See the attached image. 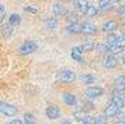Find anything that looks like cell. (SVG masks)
I'll use <instances>...</instances> for the list:
<instances>
[{"instance_id":"1","label":"cell","mask_w":125,"mask_h":124,"mask_svg":"<svg viewBox=\"0 0 125 124\" xmlns=\"http://www.w3.org/2000/svg\"><path fill=\"white\" fill-rule=\"evenodd\" d=\"M58 79L63 83H73L77 79V74L72 69H61L58 72Z\"/></svg>"},{"instance_id":"2","label":"cell","mask_w":125,"mask_h":124,"mask_svg":"<svg viewBox=\"0 0 125 124\" xmlns=\"http://www.w3.org/2000/svg\"><path fill=\"white\" fill-rule=\"evenodd\" d=\"M37 47H39V46H37L36 41L28 40V41H25L23 44H21V46H19L18 52L21 55H29V54H32V52L37 51Z\"/></svg>"},{"instance_id":"3","label":"cell","mask_w":125,"mask_h":124,"mask_svg":"<svg viewBox=\"0 0 125 124\" xmlns=\"http://www.w3.org/2000/svg\"><path fill=\"white\" fill-rule=\"evenodd\" d=\"M0 112L4 114V116L7 117H11V116H15L17 114V108L12 105H10V103H6V102H1L0 101Z\"/></svg>"},{"instance_id":"4","label":"cell","mask_w":125,"mask_h":124,"mask_svg":"<svg viewBox=\"0 0 125 124\" xmlns=\"http://www.w3.org/2000/svg\"><path fill=\"white\" fill-rule=\"evenodd\" d=\"M45 116L50 120H56L61 117V109L56 105H48L47 109H45Z\"/></svg>"},{"instance_id":"5","label":"cell","mask_w":125,"mask_h":124,"mask_svg":"<svg viewBox=\"0 0 125 124\" xmlns=\"http://www.w3.org/2000/svg\"><path fill=\"white\" fill-rule=\"evenodd\" d=\"M85 95L88 97V98H98L100 95H103V90L100 87H88L85 90Z\"/></svg>"},{"instance_id":"6","label":"cell","mask_w":125,"mask_h":124,"mask_svg":"<svg viewBox=\"0 0 125 124\" xmlns=\"http://www.w3.org/2000/svg\"><path fill=\"white\" fill-rule=\"evenodd\" d=\"M96 32V26L91 22H84V24H81V33H84V35H94Z\"/></svg>"},{"instance_id":"7","label":"cell","mask_w":125,"mask_h":124,"mask_svg":"<svg viewBox=\"0 0 125 124\" xmlns=\"http://www.w3.org/2000/svg\"><path fill=\"white\" fill-rule=\"evenodd\" d=\"M111 99H113V103L117 106L120 110L124 108V98H122V95L120 94V92L114 91V92H113V97H111Z\"/></svg>"},{"instance_id":"8","label":"cell","mask_w":125,"mask_h":124,"mask_svg":"<svg viewBox=\"0 0 125 124\" xmlns=\"http://www.w3.org/2000/svg\"><path fill=\"white\" fill-rule=\"evenodd\" d=\"M118 29V24L115 21H107L103 24V32H107V33H113L114 30Z\"/></svg>"},{"instance_id":"9","label":"cell","mask_w":125,"mask_h":124,"mask_svg":"<svg viewBox=\"0 0 125 124\" xmlns=\"http://www.w3.org/2000/svg\"><path fill=\"white\" fill-rule=\"evenodd\" d=\"M63 102L66 103L67 106H74L77 103V98H76V95L72 94V92H65V94H63Z\"/></svg>"},{"instance_id":"10","label":"cell","mask_w":125,"mask_h":124,"mask_svg":"<svg viewBox=\"0 0 125 124\" xmlns=\"http://www.w3.org/2000/svg\"><path fill=\"white\" fill-rule=\"evenodd\" d=\"M103 65H104V68H107V69H113V68L117 66V58H115L114 55H107L106 58H104Z\"/></svg>"},{"instance_id":"11","label":"cell","mask_w":125,"mask_h":124,"mask_svg":"<svg viewBox=\"0 0 125 124\" xmlns=\"http://www.w3.org/2000/svg\"><path fill=\"white\" fill-rule=\"evenodd\" d=\"M52 12H54V15H56V17H62V15L66 14L67 11H66V7H65L63 4L56 3V4H54V7H52Z\"/></svg>"},{"instance_id":"12","label":"cell","mask_w":125,"mask_h":124,"mask_svg":"<svg viewBox=\"0 0 125 124\" xmlns=\"http://www.w3.org/2000/svg\"><path fill=\"white\" fill-rule=\"evenodd\" d=\"M118 113H120V109H118V108L114 105V103H110V105H109L106 109H104V116H107V117L117 116Z\"/></svg>"},{"instance_id":"13","label":"cell","mask_w":125,"mask_h":124,"mask_svg":"<svg viewBox=\"0 0 125 124\" xmlns=\"http://www.w3.org/2000/svg\"><path fill=\"white\" fill-rule=\"evenodd\" d=\"M66 30L70 35H78V33H81V24H78V22H72L66 28Z\"/></svg>"},{"instance_id":"14","label":"cell","mask_w":125,"mask_h":124,"mask_svg":"<svg viewBox=\"0 0 125 124\" xmlns=\"http://www.w3.org/2000/svg\"><path fill=\"white\" fill-rule=\"evenodd\" d=\"M19 24H21V15L17 14V12H12V14L10 15V18H8V25L15 28V26H18Z\"/></svg>"},{"instance_id":"15","label":"cell","mask_w":125,"mask_h":124,"mask_svg":"<svg viewBox=\"0 0 125 124\" xmlns=\"http://www.w3.org/2000/svg\"><path fill=\"white\" fill-rule=\"evenodd\" d=\"M44 25H45L47 29H56V28H58V21H56L55 17H47Z\"/></svg>"},{"instance_id":"16","label":"cell","mask_w":125,"mask_h":124,"mask_svg":"<svg viewBox=\"0 0 125 124\" xmlns=\"http://www.w3.org/2000/svg\"><path fill=\"white\" fill-rule=\"evenodd\" d=\"M81 50H80V47H73L72 48V52H70V55H72V58L74 59V61H77V62H80V63H83V58H81Z\"/></svg>"},{"instance_id":"17","label":"cell","mask_w":125,"mask_h":124,"mask_svg":"<svg viewBox=\"0 0 125 124\" xmlns=\"http://www.w3.org/2000/svg\"><path fill=\"white\" fill-rule=\"evenodd\" d=\"M115 88H117V91L125 90V76H118L115 79Z\"/></svg>"},{"instance_id":"18","label":"cell","mask_w":125,"mask_h":124,"mask_svg":"<svg viewBox=\"0 0 125 124\" xmlns=\"http://www.w3.org/2000/svg\"><path fill=\"white\" fill-rule=\"evenodd\" d=\"M11 33H12V26H10V25L1 26V35H3L4 39H8V37L11 36Z\"/></svg>"},{"instance_id":"19","label":"cell","mask_w":125,"mask_h":124,"mask_svg":"<svg viewBox=\"0 0 125 124\" xmlns=\"http://www.w3.org/2000/svg\"><path fill=\"white\" fill-rule=\"evenodd\" d=\"M81 80L84 81V84H92L95 81V76L91 74V73H85V74L81 76Z\"/></svg>"},{"instance_id":"20","label":"cell","mask_w":125,"mask_h":124,"mask_svg":"<svg viewBox=\"0 0 125 124\" xmlns=\"http://www.w3.org/2000/svg\"><path fill=\"white\" fill-rule=\"evenodd\" d=\"M84 14L87 15V17H94V15L98 14V7H95V6H91V4H89L88 7H87V10H85Z\"/></svg>"},{"instance_id":"21","label":"cell","mask_w":125,"mask_h":124,"mask_svg":"<svg viewBox=\"0 0 125 124\" xmlns=\"http://www.w3.org/2000/svg\"><path fill=\"white\" fill-rule=\"evenodd\" d=\"M78 47H80L81 52H88V51H92L96 46L92 43H87V44H83V46H78Z\"/></svg>"},{"instance_id":"22","label":"cell","mask_w":125,"mask_h":124,"mask_svg":"<svg viewBox=\"0 0 125 124\" xmlns=\"http://www.w3.org/2000/svg\"><path fill=\"white\" fill-rule=\"evenodd\" d=\"M89 6L88 0H77V7L80 11H83V12H85V10H87V7Z\"/></svg>"},{"instance_id":"23","label":"cell","mask_w":125,"mask_h":124,"mask_svg":"<svg viewBox=\"0 0 125 124\" xmlns=\"http://www.w3.org/2000/svg\"><path fill=\"white\" fill-rule=\"evenodd\" d=\"M117 35H114V33H110L109 36H107V39H106V44L107 46H114L115 44V41H117Z\"/></svg>"},{"instance_id":"24","label":"cell","mask_w":125,"mask_h":124,"mask_svg":"<svg viewBox=\"0 0 125 124\" xmlns=\"http://www.w3.org/2000/svg\"><path fill=\"white\" fill-rule=\"evenodd\" d=\"M107 123V117L104 114H100V116L95 117V120L92 121V124H106Z\"/></svg>"},{"instance_id":"25","label":"cell","mask_w":125,"mask_h":124,"mask_svg":"<svg viewBox=\"0 0 125 124\" xmlns=\"http://www.w3.org/2000/svg\"><path fill=\"white\" fill-rule=\"evenodd\" d=\"M98 50H99L100 54H107V52H110V46H107V44H99V46H96Z\"/></svg>"},{"instance_id":"26","label":"cell","mask_w":125,"mask_h":124,"mask_svg":"<svg viewBox=\"0 0 125 124\" xmlns=\"http://www.w3.org/2000/svg\"><path fill=\"white\" fill-rule=\"evenodd\" d=\"M25 124H36V119L32 113H26L25 114Z\"/></svg>"},{"instance_id":"27","label":"cell","mask_w":125,"mask_h":124,"mask_svg":"<svg viewBox=\"0 0 125 124\" xmlns=\"http://www.w3.org/2000/svg\"><path fill=\"white\" fill-rule=\"evenodd\" d=\"M121 51H124L122 46H110V52H113V54H120Z\"/></svg>"},{"instance_id":"28","label":"cell","mask_w":125,"mask_h":124,"mask_svg":"<svg viewBox=\"0 0 125 124\" xmlns=\"http://www.w3.org/2000/svg\"><path fill=\"white\" fill-rule=\"evenodd\" d=\"M110 3H111V0H100L99 8L100 10H106L107 7H110Z\"/></svg>"},{"instance_id":"29","label":"cell","mask_w":125,"mask_h":124,"mask_svg":"<svg viewBox=\"0 0 125 124\" xmlns=\"http://www.w3.org/2000/svg\"><path fill=\"white\" fill-rule=\"evenodd\" d=\"M65 15L67 17V19H69L70 22H76V19H77V14H76V12H73V11H70V12H66Z\"/></svg>"},{"instance_id":"30","label":"cell","mask_w":125,"mask_h":124,"mask_svg":"<svg viewBox=\"0 0 125 124\" xmlns=\"http://www.w3.org/2000/svg\"><path fill=\"white\" fill-rule=\"evenodd\" d=\"M4 17H6V8L1 3H0V22H3Z\"/></svg>"},{"instance_id":"31","label":"cell","mask_w":125,"mask_h":124,"mask_svg":"<svg viewBox=\"0 0 125 124\" xmlns=\"http://www.w3.org/2000/svg\"><path fill=\"white\" fill-rule=\"evenodd\" d=\"M25 11H26V12H32V14H36V12H37V8H34L33 6H26V7H25Z\"/></svg>"},{"instance_id":"32","label":"cell","mask_w":125,"mask_h":124,"mask_svg":"<svg viewBox=\"0 0 125 124\" xmlns=\"http://www.w3.org/2000/svg\"><path fill=\"white\" fill-rule=\"evenodd\" d=\"M8 124H23V121H21V120H18V119H14V120H11Z\"/></svg>"},{"instance_id":"33","label":"cell","mask_w":125,"mask_h":124,"mask_svg":"<svg viewBox=\"0 0 125 124\" xmlns=\"http://www.w3.org/2000/svg\"><path fill=\"white\" fill-rule=\"evenodd\" d=\"M61 124H72V123H70L69 120H65V121H62V123H61Z\"/></svg>"},{"instance_id":"34","label":"cell","mask_w":125,"mask_h":124,"mask_svg":"<svg viewBox=\"0 0 125 124\" xmlns=\"http://www.w3.org/2000/svg\"><path fill=\"white\" fill-rule=\"evenodd\" d=\"M115 124H125V121H124V120H120V121H117Z\"/></svg>"},{"instance_id":"35","label":"cell","mask_w":125,"mask_h":124,"mask_svg":"<svg viewBox=\"0 0 125 124\" xmlns=\"http://www.w3.org/2000/svg\"><path fill=\"white\" fill-rule=\"evenodd\" d=\"M122 62H124V65H125V57H124V58H122Z\"/></svg>"},{"instance_id":"36","label":"cell","mask_w":125,"mask_h":124,"mask_svg":"<svg viewBox=\"0 0 125 124\" xmlns=\"http://www.w3.org/2000/svg\"><path fill=\"white\" fill-rule=\"evenodd\" d=\"M111 1H121V0H111Z\"/></svg>"},{"instance_id":"37","label":"cell","mask_w":125,"mask_h":124,"mask_svg":"<svg viewBox=\"0 0 125 124\" xmlns=\"http://www.w3.org/2000/svg\"><path fill=\"white\" fill-rule=\"evenodd\" d=\"M124 51H125V48H124ZM124 57H125V55H124Z\"/></svg>"}]
</instances>
